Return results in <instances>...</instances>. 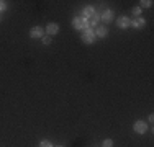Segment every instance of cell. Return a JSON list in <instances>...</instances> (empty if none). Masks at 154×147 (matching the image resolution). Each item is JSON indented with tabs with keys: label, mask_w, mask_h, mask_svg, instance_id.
<instances>
[{
	"label": "cell",
	"mask_w": 154,
	"mask_h": 147,
	"mask_svg": "<svg viewBox=\"0 0 154 147\" xmlns=\"http://www.w3.org/2000/svg\"><path fill=\"white\" fill-rule=\"evenodd\" d=\"M116 26L122 28V29H126L131 26V20L130 16H118V20H116Z\"/></svg>",
	"instance_id": "5"
},
{
	"label": "cell",
	"mask_w": 154,
	"mask_h": 147,
	"mask_svg": "<svg viewBox=\"0 0 154 147\" xmlns=\"http://www.w3.org/2000/svg\"><path fill=\"white\" fill-rule=\"evenodd\" d=\"M39 147H53V142L48 141V139H45V141L39 142Z\"/></svg>",
	"instance_id": "13"
},
{
	"label": "cell",
	"mask_w": 154,
	"mask_h": 147,
	"mask_svg": "<svg viewBox=\"0 0 154 147\" xmlns=\"http://www.w3.org/2000/svg\"><path fill=\"white\" fill-rule=\"evenodd\" d=\"M144 25H146V20H144L143 16H138V18H134V20H131V26L136 28V29L143 28Z\"/></svg>",
	"instance_id": "8"
},
{
	"label": "cell",
	"mask_w": 154,
	"mask_h": 147,
	"mask_svg": "<svg viewBox=\"0 0 154 147\" xmlns=\"http://www.w3.org/2000/svg\"><path fill=\"white\" fill-rule=\"evenodd\" d=\"M46 33H48V36H54V34H57V33H59V25H57V23H48Z\"/></svg>",
	"instance_id": "6"
},
{
	"label": "cell",
	"mask_w": 154,
	"mask_h": 147,
	"mask_svg": "<svg viewBox=\"0 0 154 147\" xmlns=\"http://www.w3.org/2000/svg\"><path fill=\"white\" fill-rule=\"evenodd\" d=\"M102 147H113V141H112V139H105L103 144H102Z\"/></svg>",
	"instance_id": "14"
},
{
	"label": "cell",
	"mask_w": 154,
	"mask_h": 147,
	"mask_svg": "<svg viewBox=\"0 0 154 147\" xmlns=\"http://www.w3.org/2000/svg\"><path fill=\"white\" fill-rule=\"evenodd\" d=\"M131 12H133V15H134V16H141V8H139V7H134V8L133 10H131Z\"/></svg>",
	"instance_id": "15"
},
{
	"label": "cell",
	"mask_w": 154,
	"mask_h": 147,
	"mask_svg": "<svg viewBox=\"0 0 154 147\" xmlns=\"http://www.w3.org/2000/svg\"><path fill=\"white\" fill-rule=\"evenodd\" d=\"M43 36H45V29H43L41 26H33L30 29V38L39 39V38H43Z\"/></svg>",
	"instance_id": "4"
},
{
	"label": "cell",
	"mask_w": 154,
	"mask_h": 147,
	"mask_svg": "<svg viewBox=\"0 0 154 147\" xmlns=\"http://www.w3.org/2000/svg\"><path fill=\"white\" fill-rule=\"evenodd\" d=\"M59 147H61V146H59Z\"/></svg>",
	"instance_id": "19"
},
{
	"label": "cell",
	"mask_w": 154,
	"mask_h": 147,
	"mask_svg": "<svg viewBox=\"0 0 154 147\" xmlns=\"http://www.w3.org/2000/svg\"><path fill=\"white\" fill-rule=\"evenodd\" d=\"M141 7H139V8H149V7H152V2L151 0H141Z\"/></svg>",
	"instance_id": "12"
},
{
	"label": "cell",
	"mask_w": 154,
	"mask_h": 147,
	"mask_svg": "<svg viewBox=\"0 0 154 147\" xmlns=\"http://www.w3.org/2000/svg\"><path fill=\"white\" fill-rule=\"evenodd\" d=\"M94 33H95V38H105V36L108 34V28H105V26H98Z\"/></svg>",
	"instance_id": "10"
},
{
	"label": "cell",
	"mask_w": 154,
	"mask_h": 147,
	"mask_svg": "<svg viewBox=\"0 0 154 147\" xmlns=\"http://www.w3.org/2000/svg\"><path fill=\"white\" fill-rule=\"evenodd\" d=\"M113 10H105L103 13H102V16H100V20H103L105 23H110V21H113Z\"/></svg>",
	"instance_id": "9"
},
{
	"label": "cell",
	"mask_w": 154,
	"mask_h": 147,
	"mask_svg": "<svg viewBox=\"0 0 154 147\" xmlns=\"http://www.w3.org/2000/svg\"><path fill=\"white\" fill-rule=\"evenodd\" d=\"M72 26H74V29H77V31H85L87 29V20L84 16H74Z\"/></svg>",
	"instance_id": "1"
},
{
	"label": "cell",
	"mask_w": 154,
	"mask_h": 147,
	"mask_svg": "<svg viewBox=\"0 0 154 147\" xmlns=\"http://www.w3.org/2000/svg\"><path fill=\"white\" fill-rule=\"evenodd\" d=\"M41 39H43V44H49V43H51V36H48V34L43 36Z\"/></svg>",
	"instance_id": "16"
},
{
	"label": "cell",
	"mask_w": 154,
	"mask_h": 147,
	"mask_svg": "<svg viewBox=\"0 0 154 147\" xmlns=\"http://www.w3.org/2000/svg\"><path fill=\"white\" fill-rule=\"evenodd\" d=\"M82 15H84V18H90V16H94L95 15V10H94V7H85L84 8V12H82Z\"/></svg>",
	"instance_id": "11"
},
{
	"label": "cell",
	"mask_w": 154,
	"mask_h": 147,
	"mask_svg": "<svg viewBox=\"0 0 154 147\" xmlns=\"http://www.w3.org/2000/svg\"><path fill=\"white\" fill-rule=\"evenodd\" d=\"M133 129H134V132H138V134H144V132L148 131V124H146V121L139 119L133 124Z\"/></svg>",
	"instance_id": "3"
},
{
	"label": "cell",
	"mask_w": 154,
	"mask_h": 147,
	"mask_svg": "<svg viewBox=\"0 0 154 147\" xmlns=\"http://www.w3.org/2000/svg\"><path fill=\"white\" fill-rule=\"evenodd\" d=\"M82 43H85V44H94L95 43L94 29H85V31H82Z\"/></svg>",
	"instance_id": "2"
},
{
	"label": "cell",
	"mask_w": 154,
	"mask_h": 147,
	"mask_svg": "<svg viewBox=\"0 0 154 147\" xmlns=\"http://www.w3.org/2000/svg\"><path fill=\"white\" fill-rule=\"evenodd\" d=\"M5 8H7V3L3 2V0H0V13L5 12Z\"/></svg>",
	"instance_id": "17"
},
{
	"label": "cell",
	"mask_w": 154,
	"mask_h": 147,
	"mask_svg": "<svg viewBox=\"0 0 154 147\" xmlns=\"http://www.w3.org/2000/svg\"><path fill=\"white\" fill-rule=\"evenodd\" d=\"M98 23H100V16H98V15L95 13L94 16L87 18V29H92L94 26H97Z\"/></svg>",
	"instance_id": "7"
},
{
	"label": "cell",
	"mask_w": 154,
	"mask_h": 147,
	"mask_svg": "<svg viewBox=\"0 0 154 147\" xmlns=\"http://www.w3.org/2000/svg\"><path fill=\"white\" fill-rule=\"evenodd\" d=\"M0 21H2V16H0Z\"/></svg>",
	"instance_id": "18"
}]
</instances>
